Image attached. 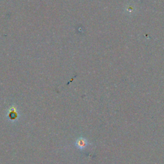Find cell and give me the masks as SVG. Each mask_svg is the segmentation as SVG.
Listing matches in <instances>:
<instances>
[{
    "label": "cell",
    "instance_id": "obj_1",
    "mask_svg": "<svg viewBox=\"0 0 164 164\" xmlns=\"http://www.w3.org/2000/svg\"><path fill=\"white\" fill-rule=\"evenodd\" d=\"M76 145L79 149H84L86 148L87 145H88V142L84 138H78L76 142Z\"/></svg>",
    "mask_w": 164,
    "mask_h": 164
}]
</instances>
